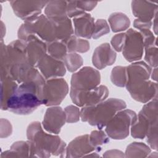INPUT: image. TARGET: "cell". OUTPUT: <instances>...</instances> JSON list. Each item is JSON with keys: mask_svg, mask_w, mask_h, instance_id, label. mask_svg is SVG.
<instances>
[{"mask_svg": "<svg viewBox=\"0 0 158 158\" xmlns=\"http://www.w3.org/2000/svg\"><path fill=\"white\" fill-rule=\"evenodd\" d=\"M144 59L150 67H157V45L144 48Z\"/></svg>", "mask_w": 158, "mask_h": 158, "instance_id": "32", "label": "cell"}, {"mask_svg": "<svg viewBox=\"0 0 158 158\" xmlns=\"http://www.w3.org/2000/svg\"><path fill=\"white\" fill-rule=\"evenodd\" d=\"M103 157H125V154L123 152L120 150L117 149H112V150H109L107 151L104 152L103 154Z\"/></svg>", "mask_w": 158, "mask_h": 158, "instance_id": "39", "label": "cell"}, {"mask_svg": "<svg viewBox=\"0 0 158 158\" xmlns=\"http://www.w3.org/2000/svg\"><path fill=\"white\" fill-rule=\"evenodd\" d=\"M110 80L112 83L117 86H125L127 80L126 67L115 66L114 67L111 71Z\"/></svg>", "mask_w": 158, "mask_h": 158, "instance_id": "29", "label": "cell"}, {"mask_svg": "<svg viewBox=\"0 0 158 158\" xmlns=\"http://www.w3.org/2000/svg\"><path fill=\"white\" fill-rule=\"evenodd\" d=\"M110 28L104 19H98L94 22V31L92 35V37L94 40H97L99 38L109 33Z\"/></svg>", "mask_w": 158, "mask_h": 158, "instance_id": "31", "label": "cell"}, {"mask_svg": "<svg viewBox=\"0 0 158 158\" xmlns=\"http://www.w3.org/2000/svg\"><path fill=\"white\" fill-rule=\"evenodd\" d=\"M109 137L102 130H94L89 135V143L94 147L101 148V146L109 142Z\"/></svg>", "mask_w": 158, "mask_h": 158, "instance_id": "30", "label": "cell"}, {"mask_svg": "<svg viewBox=\"0 0 158 158\" xmlns=\"http://www.w3.org/2000/svg\"><path fill=\"white\" fill-rule=\"evenodd\" d=\"M101 148L93 146L89 141V135L79 136L70 142L65 149V157H82Z\"/></svg>", "mask_w": 158, "mask_h": 158, "instance_id": "15", "label": "cell"}, {"mask_svg": "<svg viewBox=\"0 0 158 158\" xmlns=\"http://www.w3.org/2000/svg\"><path fill=\"white\" fill-rule=\"evenodd\" d=\"M137 115L130 109H122L117 112L106 125L107 136L114 139H123L130 133V127L136 122Z\"/></svg>", "mask_w": 158, "mask_h": 158, "instance_id": "7", "label": "cell"}, {"mask_svg": "<svg viewBox=\"0 0 158 158\" xmlns=\"http://www.w3.org/2000/svg\"><path fill=\"white\" fill-rule=\"evenodd\" d=\"M151 154L150 148L141 142H133L128 145L125 152L126 157H146Z\"/></svg>", "mask_w": 158, "mask_h": 158, "instance_id": "26", "label": "cell"}, {"mask_svg": "<svg viewBox=\"0 0 158 158\" xmlns=\"http://www.w3.org/2000/svg\"><path fill=\"white\" fill-rule=\"evenodd\" d=\"M98 2L95 1H77V4L78 7L81 10L91 11L97 5Z\"/></svg>", "mask_w": 158, "mask_h": 158, "instance_id": "37", "label": "cell"}, {"mask_svg": "<svg viewBox=\"0 0 158 158\" xmlns=\"http://www.w3.org/2000/svg\"><path fill=\"white\" fill-rule=\"evenodd\" d=\"M36 67L46 80L65 75L66 68L62 60L56 59L46 54L38 62Z\"/></svg>", "mask_w": 158, "mask_h": 158, "instance_id": "14", "label": "cell"}, {"mask_svg": "<svg viewBox=\"0 0 158 158\" xmlns=\"http://www.w3.org/2000/svg\"><path fill=\"white\" fill-rule=\"evenodd\" d=\"M116 52L110 45L104 43L98 46L93 54L92 62L98 69H102L107 66L112 65L116 60Z\"/></svg>", "mask_w": 158, "mask_h": 158, "instance_id": "17", "label": "cell"}, {"mask_svg": "<svg viewBox=\"0 0 158 158\" xmlns=\"http://www.w3.org/2000/svg\"><path fill=\"white\" fill-rule=\"evenodd\" d=\"M127 68V90L131 98L141 103H146L157 97V84L149 80L151 67L144 61L135 62Z\"/></svg>", "mask_w": 158, "mask_h": 158, "instance_id": "2", "label": "cell"}, {"mask_svg": "<svg viewBox=\"0 0 158 158\" xmlns=\"http://www.w3.org/2000/svg\"><path fill=\"white\" fill-rule=\"evenodd\" d=\"M27 137L32 157H64L66 143L57 135L45 133L39 122H31L27 129Z\"/></svg>", "mask_w": 158, "mask_h": 158, "instance_id": "3", "label": "cell"}, {"mask_svg": "<svg viewBox=\"0 0 158 158\" xmlns=\"http://www.w3.org/2000/svg\"><path fill=\"white\" fill-rule=\"evenodd\" d=\"M152 21L146 22L139 20L138 19H135L133 22V26L135 28L138 29L139 31L146 30H150L151 27Z\"/></svg>", "mask_w": 158, "mask_h": 158, "instance_id": "38", "label": "cell"}, {"mask_svg": "<svg viewBox=\"0 0 158 158\" xmlns=\"http://www.w3.org/2000/svg\"><path fill=\"white\" fill-rule=\"evenodd\" d=\"M47 52L52 57L62 61L67 54V49L63 41L56 40L47 43Z\"/></svg>", "mask_w": 158, "mask_h": 158, "instance_id": "27", "label": "cell"}, {"mask_svg": "<svg viewBox=\"0 0 158 158\" xmlns=\"http://www.w3.org/2000/svg\"><path fill=\"white\" fill-rule=\"evenodd\" d=\"M46 79L20 84L7 102L6 110L19 115H28L43 104L42 89Z\"/></svg>", "mask_w": 158, "mask_h": 158, "instance_id": "4", "label": "cell"}, {"mask_svg": "<svg viewBox=\"0 0 158 158\" xmlns=\"http://www.w3.org/2000/svg\"><path fill=\"white\" fill-rule=\"evenodd\" d=\"M100 82L101 75L99 71L91 67L86 66L72 75L70 91H89L98 86Z\"/></svg>", "mask_w": 158, "mask_h": 158, "instance_id": "9", "label": "cell"}, {"mask_svg": "<svg viewBox=\"0 0 158 158\" xmlns=\"http://www.w3.org/2000/svg\"><path fill=\"white\" fill-rule=\"evenodd\" d=\"M30 64L36 67L40 60L47 54V43L36 35H31L24 42Z\"/></svg>", "mask_w": 158, "mask_h": 158, "instance_id": "16", "label": "cell"}, {"mask_svg": "<svg viewBox=\"0 0 158 158\" xmlns=\"http://www.w3.org/2000/svg\"><path fill=\"white\" fill-rule=\"evenodd\" d=\"M131 10L134 16L138 19L149 22L152 21L157 13V5L151 1H133Z\"/></svg>", "mask_w": 158, "mask_h": 158, "instance_id": "19", "label": "cell"}, {"mask_svg": "<svg viewBox=\"0 0 158 158\" xmlns=\"http://www.w3.org/2000/svg\"><path fill=\"white\" fill-rule=\"evenodd\" d=\"M67 47V52L85 53L88 51L90 46L88 40L78 38L75 35H72L68 39L63 41Z\"/></svg>", "mask_w": 158, "mask_h": 158, "instance_id": "25", "label": "cell"}, {"mask_svg": "<svg viewBox=\"0 0 158 158\" xmlns=\"http://www.w3.org/2000/svg\"><path fill=\"white\" fill-rule=\"evenodd\" d=\"M125 102L120 99L109 98L92 106H84L80 110V118L101 130L118 111L125 109Z\"/></svg>", "mask_w": 158, "mask_h": 158, "instance_id": "6", "label": "cell"}, {"mask_svg": "<svg viewBox=\"0 0 158 158\" xmlns=\"http://www.w3.org/2000/svg\"><path fill=\"white\" fill-rule=\"evenodd\" d=\"M48 2L46 1H11L10 4L14 14L25 21L40 15Z\"/></svg>", "mask_w": 158, "mask_h": 158, "instance_id": "12", "label": "cell"}, {"mask_svg": "<svg viewBox=\"0 0 158 158\" xmlns=\"http://www.w3.org/2000/svg\"><path fill=\"white\" fill-rule=\"evenodd\" d=\"M64 112L66 116V122L71 123L79 121L80 117V110L77 106L70 105L65 107Z\"/></svg>", "mask_w": 158, "mask_h": 158, "instance_id": "33", "label": "cell"}, {"mask_svg": "<svg viewBox=\"0 0 158 158\" xmlns=\"http://www.w3.org/2000/svg\"><path fill=\"white\" fill-rule=\"evenodd\" d=\"M12 127L7 119H1V138H7L12 134Z\"/></svg>", "mask_w": 158, "mask_h": 158, "instance_id": "36", "label": "cell"}, {"mask_svg": "<svg viewBox=\"0 0 158 158\" xmlns=\"http://www.w3.org/2000/svg\"><path fill=\"white\" fill-rule=\"evenodd\" d=\"M1 108L6 110L7 102L16 91L19 83L10 77L1 78Z\"/></svg>", "mask_w": 158, "mask_h": 158, "instance_id": "21", "label": "cell"}, {"mask_svg": "<svg viewBox=\"0 0 158 158\" xmlns=\"http://www.w3.org/2000/svg\"><path fill=\"white\" fill-rule=\"evenodd\" d=\"M67 1H48L44 8V14L50 19L66 17H67Z\"/></svg>", "mask_w": 158, "mask_h": 158, "instance_id": "20", "label": "cell"}, {"mask_svg": "<svg viewBox=\"0 0 158 158\" xmlns=\"http://www.w3.org/2000/svg\"><path fill=\"white\" fill-rule=\"evenodd\" d=\"M108 21L112 31L115 33L126 30L130 25L129 18L122 12L111 14L108 18Z\"/></svg>", "mask_w": 158, "mask_h": 158, "instance_id": "24", "label": "cell"}, {"mask_svg": "<svg viewBox=\"0 0 158 158\" xmlns=\"http://www.w3.org/2000/svg\"><path fill=\"white\" fill-rule=\"evenodd\" d=\"M125 34V41L122 49L123 57L129 62L140 60L144 49L142 35L139 31L132 28L128 29Z\"/></svg>", "mask_w": 158, "mask_h": 158, "instance_id": "10", "label": "cell"}, {"mask_svg": "<svg viewBox=\"0 0 158 158\" xmlns=\"http://www.w3.org/2000/svg\"><path fill=\"white\" fill-rule=\"evenodd\" d=\"M108 95V88L102 85L91 90L84 92L70 91V96L72 102L77 106L81 107L94 106L104 101Z\"/></svg>", "mask_w": 158, "mask_h": 158, "instance_id": "11", "label": "cell"}, {"mask_svg": "<svg viewBox=\"0 0 158 158\" xmlns=\"http://www.w3.org/2000/svg\"><path fill=\"white\" fill-rule=\"evenodd\" d=\"M157 97L146 102L131 126V135L134 138L143 139L152 149L157 148Z\"/></svg>", "mask_w": 158, "mask_h": 158, "instance_id": "5", "label": "cell"}, {"mask_svg": "<svg viewBox=\"0 0 158 158\" xmlns=\"http://www.w3.org/2000/svg\"><path fill=\"white\" fill-rule=\"evenodd\" d=\"M84 13H85V12L78 7L77 1H67V15L69 18H74Z\"/></svg>", "mask_w": 158, "mask_h": 158, "instance_id": "35", "label": "cell"}, {"mask_svg": "<svg viewBox=\"0 0 158 158\" xmlns=\"http://www.w3.org/2000/svg\"><path fill=\"white\" fill-rule=\"evenodd\" d=\"M30 157L28 141H19L12 144L9 150L1 153V157Z\"/></svg>", "mask_w": 158, "mask_h": 158, "instance_id": "23", "label": "cell"}, {"mask_svg": "<svg viewBox=\"0 0 158 158\" xmlns=\"http://www.w3.org/2000/svg\"><path fill=\"white\" fill-rule=\"evenodd\" d=\"M66 122L64 110L59 106H51L47 109L44 115L42 126L49 133L57 135Z\"/></svg>", "mask_w": 158, "mask_h": 158, "instance_id": "13", "label": "cell"}, {"mask_svg": "<svg viewBox=\"0 0 158 158\" xmlns=\"http://www.w3.org/2000/svg\"><path fill=\"white\" fill-rule=\"evenodd\" d=\"M126 38L125 33H120L115 35L111 39L110 43L113 48L118 52L122 51Z\"/></svg>", "mask_w": 158, "mask_h": 158, "instance_id": "34", "label": "cell"}, {"mask_svg": "<svg viewBox=\"0 0 158 158\" xmlns=\"http://www.w3.org/2000/svg\"><path fill=\"white\" fill-rule=\"evenodd\" d=\"M66 69L70 72H75L80 69L83 63L82 57L76 52H70L66 54L62 60Z\"/></svg>", "mask_w": 158, "mask_h": 158, "instance_id": "28", "label": "cell"}, {"mask_svg": "<svg viewBox=\"0 0 158 158\" xmlns=\"http://www.w3.org/2000/svg\"><path fill=\"white\" fill-rule=\"evenodd\" d=\"M157 14H156L155 17H154V20H153V30L154 31L155 34L157 35Z\"/></svg>", "mask_w": 158, "mask_h": 158, "instance_id": "41", "label": "cell"}, {"mask_svg": "<svg viewBox=\"0 0 158 158\" xmlns=\"http://www.w3.org/2000/svg\"><path fill=\"white\" fill-rule=\"evenodd\" d=\"M0 73L1 78L10 77L19 84L31 81L38 75L39 70L28 62L23 41L17 40L6 46L1 40Z\"/></svg>", "mask_w": 158, "mask_h": 158, "instance_id": "1", "label": "cell"}, {"mask_svg": "<svg viewBox=\"0 0 158 158\" xmlns=\"http://www.w3.org/2000/svg\"><path fill=\"white\" fill-rule=\"evenodd\" d=\"M157 67H155L154 69H153V71L151 72V77L152 78V79L154 81H157Z\"/></svg>", "mask_w": 158, "mask_h": 158, "instance_id": "40", "label": "cell"}, {"mask_svg": "<svg viewBox=\"0 0 158 158\" xmlns=\"http://www.w3.org/2000/svg\"><path fill=\"white\" fill-rule=\"evenodd\" d=\"M69 92L67 81L62 78H54L46 80L43 85L41 99L46 106L60 104Z\"/></svg>", "mask_w": 158, "mask_h": 158, "instance_id": "8", "label": "cell"}, {"mask_svg": "<svg viewBox=\"0 0 158 158\" xmlns=\"http://www.w3.org/2000/svg\"><path fill=\"white\" fill-rule=\"evenodd\" d=\"M51 20L55 25L57 40L65 41L73 35L74 30L70 18L66 17Z\"/></svg>", "mask_w": 158, "mask_h": 158, "instance_id": "22", "label": "cell"}, {"mask_svg": "<svg viewBox=\"0 0 158 158\" xmlns=\"http://www.w3.org/2000/svg\"><path fill=\"white\" fill-rule=\"evenodd\" d=\"M74 33L77 37L90 39L94 31V21L93 17L88 13H84L73 19Z\"/></svg>", "mask_w": 158, "mask_h": 158, "instance_id": "18", "label": "cell"}]
</instances>
